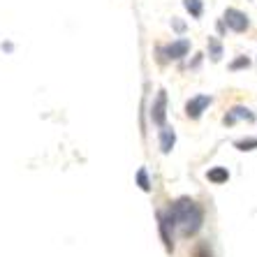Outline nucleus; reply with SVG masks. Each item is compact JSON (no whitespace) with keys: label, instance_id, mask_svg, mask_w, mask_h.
I'll list each match as a JSON object with an SVG mask.
<instances>
[{"label":"nucleus","instance_id":"obj_1","mask_svg":"<svg viewBox=\"0 0 257 257\" xmlns=\"http://www.w3.org/2000/svg\"><path fill=\"white\" fill-rule=\"evenodd\" d=\"M165 218V215H162ZM167 227H176L183 236H195L202 229L204 222V211L195 199L190 197H181L169 206V213L165 218Z\"/></svg>","mask_w":257,"mask_h":257},{"label":"nucleus","instance_id":"obj_2","mask_svg":"<svg viewBox=\"0 0 257 257\" xmlns=\"http://www.w3.org/2000/svg\"><path fill=\"white\" fill-rule=\"evenodd\" d=\"M190 47H192V42L188 40V37H179V40H174V42L167 44V47H158L160 63H169V60L186 58V56L190 54Z\"/></svg>","mask_w":257,"mask_h":257},{"label":"nucleus","instance_id":"obj_3","mask_svg":"<svg viewBox=\"0 0 257 257\" xmlns=\"http://www.w3.org/2000/svg\"><path fill=\"white\" fill-rule=\"evenodd\" d=\"M222 24H225V28L232 30V33H245V30L250 28V19H248L245 12L236 10V7H227L225 14H222Z\"/></svg>","mask_w":257,"mask_h":257},{"label":"nucleus","instance_id":"obj_4","mask_svg":"<svg viewBox=\"0 0 257 257\" xmlns=\"http://www.w3.org/2000/svg\"><path fill=\"white\" fill-rule=\"evenodd\" d=\"M151 120H153L158 127H162L167 123V90L165 88L158 90L156 100L151 104Z\"/></svg>","mask_w":257,"mask_h":257},{"label":"nucleus","instance_id":"obj_5","mask_svg":"<svg viewBox=\"0 0 257 257\" xmlns=\"http://www.w3.org/2000/svg\"><path fill=\"white\" fill-rule=\"evenodd\" d=\"M211 102H213V97H211V95H195V97H190V100L186 102V116H188V118H192V120L202 118V114L211 107Z\"/></svg>","mask_w":257,"mask_h":257},{"label":"nucleus","instance_id":"obj_6","mask_svg":"<svg viewBox=\"0 0 257 257\" xmlns=\"http://www.w3.org/2000/svg\"><path fill=\"white\" fill-rule=\"evenodd\" d=\"M239 118H245V120H250V123H252V120H255V114H252L250 109H245V107H241V104H236L232 111H227V114H225L222 123H225V125H234Z\"/></svg>","mask_w":257,"mask_h":257},{"label":"nucleus","instance_id":"obj_7","mask_svg":"<svg viewBox=\"0 0 257 257\" xmlns=\"http://www.w3.org/2000/svg\"><path fill=\"white\" fill-rule=\"evenodd\" d=\"M174 144H176V132H174V127L162 125L160 127V151L167 156V153H172Z\"/></svg>","mask_w":257,"mask_h":257},{"label":"nucleus","instance_id":"obj_8","mask_svg":"<svg viewBox=\"0 0 257 257\" xmlns=\"http://www.w3.org/2000/svg\"><path fill=\"white\" fill-rule=\"evenodd\" d=\"M183 7L192 19H202L204 17V0H183Z\"/></svg>","mask_w":257,"mask_h":257},{"label":"nucleus","instance_id":"obj_9","mask_svg":"<svg viewBox=\"0 0 257 257\" xmlns=\"http://www.w3.org/2000/svg\"><path fill=\"white\" fill-rule=\"evenodd\" d=\"M206 47H209V56L213 63H218V60L222 58V42L218 40V37H209L206 40Z\"/></svg>","mask_w":257,"mask_h":257},{"label":"nucleus","instance_id":"obj_10","mask_svg":"<svg viewBox=\"0 0 257 257\" xmlns=\"http://www.w3.org/2000/svg\"><path fill=\"white\" fill-rule=\"evenodd\" d=\"M206 179H209L211 183H225V181L229 179V172L225 167H213L206 172Z\"/></svg>","mask_w":257,"mask_h":257},{"label":"nucleus","instance_id":"obj_11","mask_svg":"<svg viewBox=\"0 0 257 257\" xmlns=\"http://www.w3.org/2000/svg\"><path fill=\"white\" fill-rule=\"evenodd\" d=\"M245 67H250V58L248 56H239V58H234L229 63V70L236 72V70H245Z\"/></svg>","mask_w":257,"mask_h":257},{"label":"nucleus","instance_id":"obj_12","mask_svg":"<svg viewBox=\"0 0 257 257\" xmlns=\"http://www.w3.org/2000/svg\"><path fill=\"white\" fill-rule=\"evenodd\" d=\"M137 183H139V188H142L144 192L151 190V181H149V172H146V169H139L137 172Z\"/></svg>","mask_w":257,"mask_h":257},{"label":"nucleus","instance_id":"obj_13","mask_svg":"<svg viewBox=\"0 0 257 257\" xmlns=\"http://www.w3.org/2000/svg\"><path fill=\"white\" fill-rule=\"evenodd\" d=\"M234 146H236V149L239 151H255L257 149V139H241V142H236L234 144Z\"/></svg>","mask_w":257,"mask_h":257},{"label":"nucleus","instance_id":"obj_14","mask_svg":"<svg viewBox=\"0 0 257 257\" xmlns=\"http://www.w3.org/2000/svg\"><path fill=\"white\" fill-rule=\"evenodd\" d=\"M192 257H211V250H209V243H199L195 250H192Z\"/></svg>","mask_w":257,"mask_h":257},{"label":"nucleus","instance_id":"obj_15","mask_svg":"<svg viewBox=\"0 0 257 257\" xmlns=\"http://www.w3.org/2000/svg\"><path fill=\"white\" fill-rule=\"evenodd\" d=\"M172 28L179 33V35H183L186 33V21L183 19H179V17H172Z\"/></svg>","mask_w":257,"mask_h":257},{"label":"nucleus","instance_id":"obj_16","mask_svg":"<svg viewBox=\"0 0 257 257\" xmlns=\"http://www.w3.org/2000/svg\"><path fill=\"white\" fill-rule=\"evenodd\" d=\"M215 28H218V33H220V35L225 33V30H227V28H225V24H222V19H218V24H215Z\"/></svg>","mask_w":257,"mask_h":257},{"label":"nucleus","instance_id":"obj_17","mask_svg":"<svg viewBox=\"0 0 257 257\" xmlns=\"http://www.w3.org/2000/svg\"><path fill=\"white\" fill-rule=\"evenodd\" d=\"M12 42H3V51H12Z\"/></svg>","mask_w":257,"mask_h":257}]
</instances>
